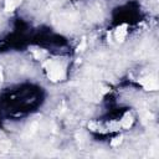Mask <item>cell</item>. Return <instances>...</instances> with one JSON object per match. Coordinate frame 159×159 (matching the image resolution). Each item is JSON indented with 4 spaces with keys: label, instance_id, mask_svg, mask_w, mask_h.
Segmentation results:
<instances>
[{
    "label": "cell",
    "instance_id": "obj_1",
    "mask_svg": "<svg viewBox=\"0 0 159 159\" xmlns=\"http://www.w3.org/2000/svg\"><path fill=\"white\" fill-rule=\"evenodd\" d=\"M45 66L47 67V73H48L50 80H52V81H60V80L63 78L65 71H63V68L60 65H57V63H55L52 61H47Z\"/></svg>",
    "mask_w": 159,
    "mask_h": 159
},
{
    "label": "cell",
    "instance_id": "obj_2",
    "mask_svg": "<svg viewBox=\"0 0 159 159\" xmlns=\"http://www.w3.org/2000/svg\"><path fill=\"white\" fill-rule=\"evenodd\" d=\"M140 83L148 91H155V89H158V82H157L155 78H152V77L150 78H144V80L140 81Z\"/></svg>",
    "mask_w": 159,
    "mask_h": 159
},
{
    "label": "cell",
    "instance_id": "obj_3",
    "mask_svg": "<svg viewBox=\"0 0 159 159\" xmlns=\"http://www.w3.org/2000/svg\"><path fill=\"white\" fill-rule=\"evenodd\" d=\"M21 0H5V10L6 11H12L19 4H20Z\"/></svg>",
    "mask_w": 159,
    "mask_h": 159
},
{
    "label": "cell",
    "instance_id": "obj_4",
    "mask_svg": "<svg viewBox=\"0 0 159 159\" xmlns=\"http://www.w3.org/2000/svg\"><path fill=\"white\" fill-rule=\"evenodd\" d=\"M125 35H127V30H125V25H123V26H120L117 31H116V39L118 40V41H122L124 37H125Z\"/></svg>",
    "mask_w": 159,
    "mask_h": 159
},
{
    "label": "cell",
    "instance_id": "obj_5",
    "mask_svg": "<svg viewBox=\"0 0 159 159\" xmlns=\"http://www.w3.org/2000/svg\"><path fill=\"white\" fill-rule=\"evenodd\" d=\"M130 124H132V117H130V116H127V117L122 120V125L125 127V128H128Z\"/></svg>",
    "mask_w": 159,
    "mask_h": 159
},
{
    "label": "cell",
    "instance_id": "obj_6",
    "mask_svg": "<svg viewBox=\"0 0 159 159\" xmlns=\"http://www.w3.org/2000/svg\"><path fill=\"white\" fill-rule=\"evenodd\" d=\"M84 47H86V40H82L81 45H78V51H82Z\"/></svg>",
    "mask_w": 159,
    "mask_h": 159
},
{
    "label": "cell",
    "instance_id": "obj_7",
    "mask_svg": "<svg viewBox=\"0 0 159 159\" xmlns=\"http://www.w3.org/2000/svg\"><path fill=\"white\" fill-rule=\"evenodd\" d=\"M120 140H122V138H116L114 140H112V145H117V144H119Z\"/></svg>",
    "mask_w": 159,
    "mask_h": 159
},
{
    "label": "cell",
    "instance_id": "obj_8",
    "mask_svg": "<svg viewBox=\"0 0 159 159\" xmlns=\"http://www.w3.org/2000/svg\"><path fill=\"white\" fill-rule=\"evenodd\" d=\"M0 80H1V71H0Z\"/></svg>",
    "mask_w": 159,
    "mask_h": 159
}]
</instances>
